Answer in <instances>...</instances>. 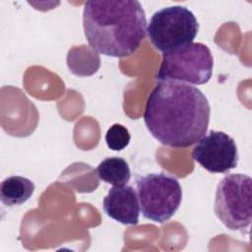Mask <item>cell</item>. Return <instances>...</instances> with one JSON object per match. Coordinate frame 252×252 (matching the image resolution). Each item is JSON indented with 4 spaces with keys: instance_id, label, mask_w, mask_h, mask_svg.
<instances>
[{
    "instance_id": "obj_1",
    "label": "cell",
    "mask_w": 252,
    "mask_h": 252,
    "mask_svg": "<svg viewBox=\"0 0 252 252\" xmlns=\"http://www.w3.org/2000/svg\"><path fill=\"white\" fill-rule=\"evenodd\" d=\"M211 106L196 87L177 81H160L148 96L144 122L152 136L172 148L199 142L210 123Z\"/></svg>"
},
{
    "instance_id": "obj_2",
    "label": "cell",
    "mask_w": 252,
    "mask_h": 252,
    "mask_svg": "<svg viewBox=\"0 0 252 252\" xmlns=\"http://www.w3.org/2000/svg\"><path fill=\"white\" fill-rule=\"evenodd\" d=\"M83 27L93 49L106 56L127 57L145 38L147 19L141 3L136 0L87 1Z\"/></svg>"
},
{
    "instance_id": "obj_3",
    "label": "cell",
    "mask_w": 252,
    "mask_h": 252,
    "mask_svg": "<svg viewBox=\"0 0 252 252\" xmlns=\"http://www.w3.org/2000/svg\"><path fill=\"white\" fill-rule=\"evenodd\" d=\"M198 32L197 18L192 11L180 5L157 11L147 27L152 44L163 54L192 43Z\"/></svg>"
},
{
    "instance_id": "obj_4",
    "label": "cell",
    "mask_w": 252,
    "mask_h": 252,
    "mask_svg": "<svg viewBox=\"0 0 252 252\" xmlns=\"http://www.w3.org/2000/svg\"><path fill=\"white\" fill-rule=\"evenodd\" d=\"M215 214L230 230L247 229L252 220V179L242 173L228 174L218 184Z\"/></svg>"
},
{
    "instance_id": "obj_5",
    "label": "cell",
    "mask_w": 252,
    "mask_h": 252,
    "mask_svg": "<svg viewBox=\"0 0 252 252\" xmlns=\"http://www.w3.org/2000/svg\"><path fill=\"white\" fill-rule=\"evenodd\" d=\"M137 195L143 216L155 222L168 220L182 201L178 180L165 173H149L137 178Z\"/></svg>"
},
{
    "instance_id": "obj_6",
    "label": "cell",
    "mask_w": 252,
    "mask_h": 252,
    "mask_svg": "<svg viewBox=\"0 0 252 252\" xmlns=\"http://www.w3.org/2000/svg\"><path fill=\"white\" fill-rule=\"evenodd\" d=\"M213 67L214 59L210 48L204 43L192 42L163 54L158 79L204 85L210 81Z\"/></svg>"
},
{
    "instance_id": "obj_7",
    "label": "cell",
    "mask_w": 252,
    "mask_h": 252,
    "mask_svg": "<svg viewBox=\"0 0 252 252\" xmlns=\"http://www.w3.org/2000/svg\"><path fill=\"white\" fill-rule=\"evenodd\" d=\"M192 158L212 173H227L237 166L238 150L228 134L211 130L195 146Z\"/></svg>"
},
{
    "instance_id": "obj_8",
    "label": "cell",
    "mask_w": 252,
    "mask_h": 252,
    "mask_svg": "<svg viewBox=\"0 0 252 252\" xmlns=\"http://www.w3.org/2000/svg\"><path fill=\"white\" fill-rule=\"evenodd\" d=\"M103 210L114 220L123 224H137L140 203L137 191L129 185L113 186L103 199Z\"/></svg>"
},
{
    "instance_id": "obj_9",
    "label": "cell",
    "mask_w": 252,
    "mask_h": 252,
    "mask_svg": "<svg viewBox=\"0 0 252 252\" xmlns=\"http://www.w3.org/2000/svg\"><path fill=\"white\" fill-rule=\"evenodd\" d=\"M34 192V184L27 177L14 175L5 178L0 185V199L7 207L26 203Z\"/></svg>"
},
{
    "instance_id": "obj_10",
    "label": "cell",
    "mask_w": 252,
    "mask_h": 252,
    "mask_svg": "<svg viewBox=\"0 0 252 252\" xmlns=\"http://www.w3.org/2000/svg\"><path fill=\"white\" fill-rule=\"evenodd\" d=\"M95 171L102 181L113 186L127 185L131 178L128 162L119 157L104 158L99 162Z\"/></svg>"
},
{
    "instance_id": "obj_11",
    "label": "cell",
    "mask_w": 252,
    "mask_h": 252,
    "mask_svg": "<svg viewBox=\"0 0 252 252\" xmlns=\"http://www.w3.org/2000/svg\"><path fill=\"white\" fill-rule=\"evenodd\" d=\"M130 139L128 129L118 123L111 125L105 134V143L112 151H122L128 146Z\"/></svg>"
}]
</instances>
